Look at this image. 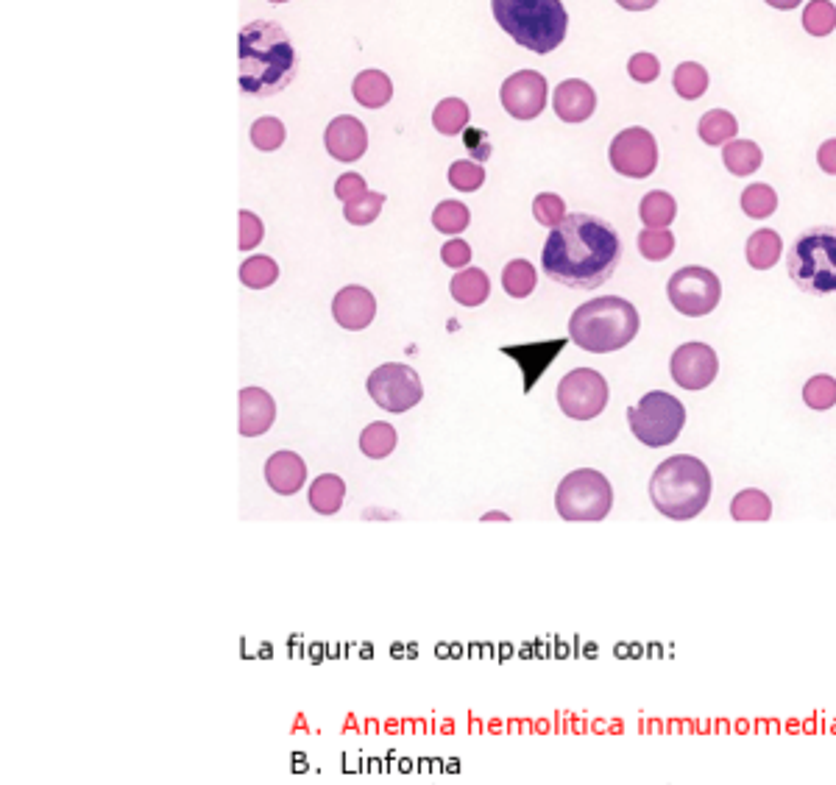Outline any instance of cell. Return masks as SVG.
I'll list each match as a JSON object with an SVG mask.
<instances>
[{
	"instance_id": "1",
	"label": "cell",
	"mask_w": 836,
	"mask_h": 785,
	"mask_svg": "<svg viewBox=\"0 0 836 785\" xmlns=\"http://www.w3.org/2000/svg\"><path fill=\"white\" fill-rule=\"evenodd\" d=\"M622 259V240L608 220L575 212L549 232L541 268L547 279L575 290H594L605 284Z\"/></svg>"
},
{
	"instance_id": "2",
	"label": "cell",
	"mask_w": 836,
	"mask_h": 785,
	"mask_svg": "<svg viewBox=\"0 0 836 785\" xmlns=\"http://www.w3.org/2000/svg\"><path fill=\"white\" fill-rule=\"evenodd\" d=\"M240 90L246 95L268 98L288 87L296 76V48L285 28L274 20H254L240 28Z\"/></svg>"
},
{
	"instance_id": "3",
	"label": "cell",
	"mask_w": 836,
	"mask_h": 785,
	"mask_svg": "<svg viewBox=\"0 0 836 785\" xmlns=\"http://www.w3.org/2000/svg\"><path fill=\"white\" fill-rule=\"evenodd\" d=\"M711 471L692 454H675L658 465L650 477V502L672 521H692L711 502Z\"/></svg>"
},
{
	"instance_id": "4",
	"label": "cell",
	"mask_w": 836,
	"mask_h": 785,
	"mask_svg": "<svg viewBox=\"0 0 836 785\" xmlns=\"http://www.w3.org/2000/svg\"><path fill=\"white\" fill-rule=\"evenodd\" d=\"M639 326V312L627 298L600 296L572 312L569 337L588 354H611L639 335Z\"/></svg>"
},
{
	"instance_id": "5",
	"label": "cell",
	"mask_w": 836,
	"mask_h": 785,
	"mask_svg": "<svg viewBox=\"0 0 836 785\" xmlns=\"http://www.w3.org/2000/svg\"><path fill=\"white\" fill-rule=\"evenodd\" d=\"M494 20L516 45L547 56L569 31V14L561 0H491Z\"/></svg>"
},
{
	"instance_id": "6",
	"label": "cell",
	"mask_w": 836,
	"mask_h": 785,
	"mask_svg": "<svg viewBox=\"0 0 836 785\" xmlns=\"http://www.w3.org/2000/svg\"><path fill=\"white\" fill-rule=\"evenodd\" d=\"M786 271L803 293H836V226H814L800 234L789 248Z\"/></svg>"
},
{
	"instance_id": "7",
	"label": "cell",
	"mask_w": 836,
	"mask_h": 785,
	"mask_svg": "<svg viewBox=\"0 0 836 785\" xmlns=\"http://www.w3.org/2000/svg\"><path fill=\"white\" fill-rule=\"evenodd\" d=\"M614 507V488L605 479V474L594 468H577L572 474H566L555 493V510L563 521L572 524H594L602 521Z\"/></svg>"
},
{
	"instance_id": "8",
	"label": "cell",
	"mask_w": 836,
	"mask_h": 785,
	"mask_svg": "<svg viewBox=\"0 0 836 785\" xmlns=\"http://www.w3.org/2000/svg\"><path fill=\"white\" fill-rule=\"evenodd\" d=\"M627 424L639 443L650 449H664L680 438L686 426V407L672 393L653 390L644 393L639 404L627 410Z\"/></svg>"
},
{
	"instance_id": "9",
	"label": "cell",
	"mask_w": 836,
	"mask_h": 785,
	"mask_svg": "<svg viewBox=\"0 0 836 785\" xmlns=\"http://www.w3.org/2000/svg\"><path fill=\"white\" fill-rule=\"evenodd\" d=\"M669 304L678 309L680 315L686 318H706L717 309L719 298H722V284H719L717 273L700 268V265H689L672 273V279L667 284Z\"/></svg>"
},
{
	"instance_id": "10",
	"label": "cell",
	"mask_w": 836,
	"mask_h": 785,
	"mask_svg": "<svg viewBox=\"0 0 836 785\" xmlns=\"http://www.w3.org/2000/svg\"><path fill=\"white\" fill-rule=\"evenodd\" d=\"M366 390L377 407L393 412V415L413 410L424 396L418 374L402 362H385V365H379L377 371H371Z\"/></svg>"
},
{
	"instance_id": "11",
	"label": "cell",
	"mask_w": 836,
	"mask_h": 785,
	"mask_svg": "<svg viewBox=\"0 0 836 785\" xmlns=\"http://www.w3.org/2000/svg\"><path fill=\"white\" fill-rule=\"evenodd\" d=\"M558 404L563 415L575 421H591L605 410L608 404V382L594 368H577L563 376L558 385Z\"/></svg>"
},
{
	"instance_id": "12",
	"label": "cell",
	"mask_w": 836,
	"mask_h": 785,
	"mask_svg": "<svg viewBox=\"0 0 836 785\" xmlns=\"http://www.w3.org/2000/svg\"><path fill=\"white\" fill-rule=\"evenodd\" d=\"M608 159H611V168L619 173V176H627V179H647L653 176L655 168H658V142L647 129H633L619 131L608 148Z\"/></svg>"
},
{
	"instance_id": "13",
	"label": "cell",
	"mask_w": 836,
	"mask_h": 785,
	"mask_svg": "<svg viewBox=\"0 0 836 785\" xmlns=\"http://www.w3.org/2000/svg\"><path fill=\"white\" fill-rule=\"evenodd\" d=\"M547 78L536 70H519L502 84L499 101L505 112L516 120H536L547 106Z\"/></svg>"
},
{
	"instance_id": "14",
	"label": "cell",
	"mask_w": 836,
	"mask_h": 785,
	"mask_svg": "<svg viewBox=\"0 0 836 785\" xmlns=\"http://www.w3.org/2000/svg\"><path fill=\"white\" fill-rule=\"evenodd\" d=\"M669 371L675 385L683 390H703L708 387L719 374V357L714 348L708 343H683L675 348L672 360H669Z\"/></svg>"
},
{
	"instance_id": "15",
	"label": "cell",
	"mask_w": 836,
	"mask_h": 785,
	"mask_svg": "<svg viewBox=\"0 0 836 785\" xmlns=\"http://www.w3.org/2000/svg\"><path fill=\"white\" fill-rule=\"evenodd\" d=\"M324 145H327L332 159H338V162H357L360 156L366 154L368 131L357 117L340 115L324 131Z\"/></svg>"
},
{
	"instance_id": "16",
	"label": "cell",
	"mask_w": 836,
	"mask_h": 785,
	"mask_svg": "<svg viewBox=\"0 0 836 785\" xmlns=\"http://www.w3.org/2000/svg\"><path fill=\"white\" fill-rule=\"evenodd\" d=\"M332 315H335L338 326L349 329V332H360V329H366L368 323L374 321V315H377V298L371 296L366 287L349 284V287H343L338 296H335V301H332Z\"/></svg>"
},
{
	"instance_id": "17",
	"label": "cell",
	"mask_w": 836,
	"mask_h": 785,
	"mask_svg": "<svg viewBox=\"0 0 836 785\" xmlns=\"http://www.w3.org/2000/svg\"><path fill=\"white\" fill-rule=\"evenodd\" d=\"M552 106H555V115L561 117L563 123H586L597 109V92L591 90V84H586V81L569 78V81L555 87Z\"/></svg>"
},
{
	"instance_id": "18",
	"label": "cell",
	"mask_w": 836,
	"mask_h": 785,
	"mask_svg": "<svg viewBox=\"0 0 836 785\" xmlns=\"http://www.w3.org/2000/svg\"><path fill=\"white\" fill-rule=\"evenodd\" d=\"M276 421L274 399L262 387H243L240 390V435L260 438Z\"/></svg>"
},
{
	"instance_id": "19",
	"label": "cell",
	"mask_w": 836,
	"mask_h": 785,
	"mask_svg": "<svg viewBox=\"0 0 836 785\" xmlns=\"http://www.w3.org/2000/svg\"><path fill=\"white\" fill-rule=\"evenodd\" d=\"M265 482L279 496H293L307 482V465L296 451H276L265 463Z\"/></svg>"
},
{
	"instance_id": "20",
	"label": "cell",
	"mask_w": 836,
	"mask_h": 785,
	"mask_svg": "<svg viewBox=\"0 0 836 785\" xmlns=\"http://www.w3.org/2000/svg\"><path fill=\"white\" fill-rule=\"evenodd\" d=\"M563 346H566V340H552V343H536V346H505L502 351L519 362L524 374V393H530L538 376L547 371V365L558 357Z\"/></svg>"
},
{
	"instance_id": "21",
	"label": "cell",
	"mask_w": 836,
	"mask_h": 785,
	"mask_svg": "<svg viewBox=\"0 0 836 785\" xmlns=\"http://www.w3.org/2000/svg\"><path fill=\"white\" fill-rule=\"evenodd\" d=\"M354 101L366 109H379L385 103H391L393 95V81L382 70H363L360 76L354 78L352 84Z\"/></svg>"
},
{
	"instance_id": "22",
	"label": "cell",
	"mask_w": 836,
	"mask_h": 785,
	"mask_svg": "<svg viewBox=\"0 0 836 785\" xmlns=\"http://www.w3.org/2000/svg\"><path fill=\"white\" fill-rule=\"evenodd\" d=\"M449 290H452V298L463 307H480L491 296V282H488V273L480 268H463L452 279Z\"/></svg>"
},
{
	"instance_id": "23",
	"label": "cell",
	"mask_w": 836,
	"mask_h": 785,
	"mask_svg": "<svg viewBox=\"0 0 836 785\" xmlns=\"http://www.w3.org/2000/svg\"><path fill=\"white\" fill-rule=\"evenodd\" d=\"M781 251H784L781 234L772 232V229H758V232L750 234V240L745 245L747 265L756 268V271H770L772 265L781 259Z\"/></svg>"
},
{
	"instance_id": "24",
	"label": "cell",
	"mask_w": 836,
	"mask_h": 785,
	"mask_svg": "<svg viewBox=\"0 0 836 785\" xmlns=\"http://www.w3.org/2000/svg\"><path fill=\"white\" fill-rule=\"evenodd\" d=\"M343 499H346V482L338 474H321L310 485V493H307L310 507L321 515L338 513L340 507H343Z\"/></svg>"
},
{
	"instance_id": "25",
	"label": "cell",
	"mask_w": 836,
	"mask_h": 785,
	"mask_svg": "<svg viewBox=\"0 0 836 785\" xmlns=\"http://www.w3.org/2000/svg\"><path fill=\"white\" fill-rule=\"evenodd\" d=\"M639 218L644 229H669V223L678 218V204L664 190H650L641 198Z\"/></svg>"
},
{
	"instance_id": "26",
	"label": "cell",
	"mask_w": 836,
	"mask_h": 785,
	"mask_svg": "<svg viewBox=\"0 0 836 785\" xmlns=\"http://www.w3.org/2000/svg\"><path fill=\"white\" fill-rule=\"evenodd\" d=\"M731 518L742 521V524H758V521H770L772 518V502L764 490L747 488L739 490L731 502Z\"/></svg>"
},
{
	"instance_id": "27",
	"label": "cell",
	"mask_w": 836,
	"mask_h": 785,
	"mask_svg": "<svg viewBox=\"0 0 836 785\" xmlns=\"http://www.w3.org/2000/svg\"><path fill=\"white\" fill-rule=\"evenodd\" d=\"M469 117V103L460 101V98H444V101L435 106V112H432V126H435L438 134L458 137V134H463L466 126H469Z\"/></svg>"
},
{
	"instance_id": "28",
	"label": "cell",
	"mask_w": 836,
	"mask_h": 785,
	"mask_svg": "<svg viewBox=\"0 0 836 785\" xmlns=\"http://www.w3.org/2000/svg\"><path fill=\"white\" fill-rule=\"evenodd\" d=\"M722 162L733 176H750L761 168L764 154L753 140H733L722 148Z\"/></svg>"
},
{
	"instance_id": "29",
	"label": "cell",
	"mask_w": 836,
	"mask_h": 785,
	"mask_svg": "<svg viewBox=\"0 0 836 785\" xmlns=\"http://www.w3.org/2000/svg\"><path fill=\"white\" fill-rule=\"evenodd\" d=\"M697 134L700 140L708 142V145H728V142L736 140L739 134V123L731 112L725 109H711L706 115L700 117V126H697Z\"/></svg>"
},
{
	"instance_id": "30",
	"label": "cell",
	"mask_w": 836,
	"mask_h": 785,
	"mask_svg": "<svg viewBox=\"0 0 836 785\" xmlns=\"http://www.w3.org/2000/svg\"><path fill=\"white\" fill-rule=\"evenodd\" d=\"M672 87H675V92L683 101H697L708 90V70L703 65H697V62H683V65L675 67Z\"/></svg>"
},
{
	"instance_id": "31",
	"label": "cell",
	"mask_w": 836,
	"mask_h": 785,
	"mask_svg": "<svg viewBox=\"0 0 836 785\" xmlns=\"http://www.w3.org/2000/svg\"><path fill=\"white\" fill-rule=\"evenodd\" d=\"M538 273L527 259H510L502 271V287L510 298H527L536 290Z\"/></svg>"
},
{
	"instance_id": "32",
	"label": "cell",
	"mask_w": 836,
	"mask_h": 785,
	"mask_svg": "<svg viewBox=\"0 0 836 785\" xmlns=\"http://www.w3.org/2000/svg\"><path fill=\"white\" fill-rule=\"evenodd\" d=\"M396 449V429L385 421H374L360 435V451L368 460H385Z\"/></svg>"
},
{
	"instance_id": "33",
	"label": "cell",
	"mask_w": 836,
	"mask_h": 785,
	"mask_svg": "<svg viewBox=\"0 0 836 785\" xmlns=\"http://www.w3.org/2000/svg\"><path fill=\"white\" fill-rule=\"evenodd\" d=\"M471 212L469 206L460 201H441L432 212V226L444 234H460L469 229Z\"/></svg>"
},
{
	"instance_id": "34",
	"label": "cell",
	"mask_w": 836,
	"mask_h": 785,
	"mask_svg": "<svg viewBox=\"0 0 836 785\" xmlns=\"http://www.w3.org/2000/svg\"><path fill=\"white\" fill-rule=\"evenodd\" d=\"M279 279V265L271 257H249L240 265V282L251 287V290H265Z\"/></svg>"
},
{
	"instance_id": "35",
	"label": "cell",
	"mask_w": 836,
	"mask_h": 785,
	"mask_svg": "<svg viewBox=\"0 0 836 785\" xmlns=\"http://www.w3.org/2000/svg\"><path fill=\"white\" fill-rule=\"evenodd\" d=\"M803 28L811 37H828L836 28V6L831 0H811L803 9Z\"/></svg>"
},
{
	"instance_id": "36",
	"label": "cell",
	"mask_w": 836,
	"mask_h": 785,
	"mask_svg": "<svg viewBox=\"0 0 836 785\" xmlns=\"http://www.w3.org/2000/svg\"><path fill=\"white\" fill-rule=\"evenodd\" d=\"M742 209L747 218L764 220L770 218L772 212L778 209V193L772 190L770 184H750L742 193Z\"/></svg>"
},
{
	"instance_id": "37",
	"label": "cell",
	"mask_w": 836,
	"mask_h": 785,
	"mask_svg": "<svg viewBox=\"0 0 836 785\" xmlns=\"http://www.w3.org/2000/svg\"><path fill=\"white\" fill-rule=\"evenodd\" d=\"M382 204H385V195L366 190L363 195H357L354 201L343 204V215H346V220H349L352 226H368V223H374V220L379 218Z\"/></svg>"
},
{
	"instance_id": "38",
	"label": "cell",
	"mask_w": 836,
	"mask_h": 785,
	"mask_svg": "<svg viewBox=\"0 0 836 785\" xmlns=\"http://www.w3.org/2000/svg\"><path fill=\"white\" fill-rule=\"evenodd\" d=\"M803 401L809 410L825 412L836 404V379L828 374L811 376L806 387H803Z\"/></svg>"
},
{
	"instance_id": "39",
	"label": "cell",
	"mask_w": 836,
	"mask_h": 785,
	"mask_svg": "<svg viewBox=\"0 0 836 785\" xmlns=\"http://www.w3.org/2000/svg\"><path fill=\"white\" fill-rule=\"evenodd\" d=\"M639 251L650 262H664L675 251V234L669 229H644L639 234Z\"/></svg>"
},
{
	"instance_id": "40",
	"label": "cell",
	"mask_w": 836,
	"mask_h": 785,
	"mask_svg": "<svg viewBox=\"0 0 836 785\" xmlns=\"http://www.w3.org/2000/svg\"><path fill=\"white\" fill-rule=\"evenodd\" d=\"M251 142H254L257 151H265V154L282 148V142H285V123L279 117H260V120H254Z\"/></svg>"
},
{
	"instance_id": "41",
	"label": "cell",
	"mask_w": 836,
	"mask_h": 785,
	"mask_svg": "<svg viewBox=\"0 0 836 785\" xmlns=\"http://www.w3.org/2000/svg\"><path fill=\"white\" fill-rule=\"evenodd\" d=\"M485 181V170L480 162H469V159H460V162H452L449 168V184L458 190V193H474L480 190Z\"/></svg>"
},
{
	"instance_id": "42",
	"label": "cell",
	"mask_w": 836,
	"mask_h": 785,
	"mask_svg": "<svg viewBox=\"0 0 836 785\" xmlns=\"http://www.w3.org/2000/svg\"><path fill=\"white\" fill-rule=\"evenodd\" d=\"M533 215H536V220L541 223V226H547V229H555V226H561L563 220L569 218L566 215V204H563L561 195L555 193H541L533 201Z\"/></svg>"
},
{
	"instance_id": "43",
	"label": "cell",
	"mask_w": 836,
	"mask_h": 785,
	"mask_svg": "<svg viewBox=\"0 0 836 785\" xmlns=\"http://www.w3.org/2000/svg\"><path fill=\"white\" fill-rule=\"evenodd\" d=\"M627 73L639 84H653L661 73V62L655 59L653 53H633L630 62H627Z\"/></svg>"
},
{
	"instance_id": "44",
	"label": "cell",
	"mask_w": 836,
	"mask_h": 785,
	"mask_svg": "<svg viewBox=\"0 0 836 785\" xmlns=\"http://www.w3.org/2000/svg\"><path fill=\"white\" fill-rule=\"evenodd\" d=\"M262 237H265V226H262V220L257 218L254 212H249V209H243V212H240V240H237L240 251H251V248H257V245L262 243Z\"/></svg>"
},
{
	"instance_id": "45",
	"label": "cell",
	"mask_w": 836,
	"mask_h": 785,
	"mask_svg": "<svg viewBox=\"0 0 836 785\" xmlns=\"http://www.w3.org/2000/svg\"><path fill=\"white\" fill-rule=\"evenodd\" d=\"M441 259H444L449 268H455V271L460 268V271H463V268L471 262V245L466 243V240L455 237V240L444 243V248H441Z\"/></svg>"
},
{
	"instance_id": "46",
	"label": "cell",
	"mask_w": 836,
	"mask_h": 785,
	"mask_svg": "<svg viewBox=\"0 0 836 785\" xmlns=\"http://www.w3.org/2000/svg\"><path fill=\"white\" fill-rule=\"evenodd\" d=\"M366 181H363V176L360 173H343L338 181H335V195H338L343 204H349V201H354L357 195L366 193Z\"/></svg>"
},
{
	"instance_id": "47",
	"label": "cell",
	"mask_w": 836,
	"mask_h": 785,
	"mask_svg": "<svg viewBox=\"0 0 836 785\" xmlns=\"http://www.w3.org/2000/svg\"><path fill=\"white\" fill-rule=\"evenodd\" d=\"M463 142H466L469 154L474 156V159H480V165L491 156V145H488V134H485V131L466 129L463 131Z\"/></svg>"
},
{
	"instance_id": "48",
	"label": "cell",
	"mask_w": 836,
	"mask_h": 785,
	"mask_svg": "<svg viewBox=\"0 0 836 785\" xmlns=\"http://www.w3.org/2000/svg\"><path fill=\"white\" fill-rule=\"evenodd\" d=\"M817 165L823 168V173L828 176H836V137L834 140H825L817 151Z\"/></svg>"
},
{
	"instance_id": "49",
	"label": "cell",
	"mask_w": 836,
	"mask_h": 785,
	"mask_svg": "<svg viewBox=\"0 0 836 785\" xmlns=\"http://www.w3.org/2000/svg\"><path fill=\"white\" fill-rule=\"evenodd\" d=\"M625 12H647V9H653L658 0H616Z\"/></svg>"
},
{
	"instance_id": "50",
	"label": "cell",
	"mask_w": 836,
	"mask_h": 785,
	"mask_svg": "<svg viewBox=\"0 0 836 785\" xmlns=\"http://www.w3.org/2000/svg\"><path fill=\"white\" fill-rule=\"evenodd\" d=\"M767 6H772V9H781V12H789V9H795V6H800L803 0H764Z\"/></svg>"
},
{
	"instance_id": "51",
	"label": "cell",
	"mask_w": 836,
	"mask_h": 785,
	"mask_svg": "<svg viewBox=\"0 0 836 785\" xmlns=\"http://www.w3.org/2000/svg\"><path fill=\"white\" fill-rule=\"evenodd\" d=\"M483 521H508V515H505V513H488V515H483Z\"/></svg>"
},
{
	"instance_id": "52",
	"label": "cell",
	"mask_w": 836,
	"mask_h": 785,
	"mask_svg": "<svg viewBox=\"0 0 836 785\" xmlns=\"http://www.w3.org/2000/svg\"><path fill=\"white\" fill-rule=\"evenodd\" d=\"M271 3H288V0H271Z\"/></svg>"
}]
</instances>
